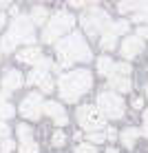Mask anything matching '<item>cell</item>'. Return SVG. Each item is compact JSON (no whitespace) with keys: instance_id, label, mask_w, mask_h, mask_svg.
<instances>
[{"instance_id":"6da1fadb","label":"cell","mask_w":148,"mask_h":153,"mask_svg":"<svg viewBox=\"0 0 148 153\" xmlns=\"http://www.w3.org/2000/svg\"><path fill=\"white\" fill-rule=\"evenodd\" d=\"M55 51H57V58H60L62 67H71L73 62H88L93 58L88 45L84 42V36L77 33V31H73L71 36L62 38L55 45Z\"/></svg>"},{"instance_id":"7a4b0ae2","label":"cell","mask_w":148,"mask_h":153,"mask_svg":"<svg viewBox=\"0 0 148 153\" xmlns=\"http://www.w3.org/2000/svg\"><path fill=\"white\" fill-rule=\"evenodd\" d=\"M57 87H60V96H62L64 102H77V98L84 96L93 87V76L86 69L68 71L64 76H60Z\"/></svg>"},{"instance_id":"3957f363","label":"cell","mask_w":148,"mask_h":153,"mask_svg":"<svg viewBox=\"0 0 148 153\" xmlns=\"http://www.w3.org/2000/svg\"><path fill=\"white\" fill-rule=\"evenodd\" d=\"M73 25H75V18H73L68 11H57V13L51 16V20L44 25L42 40L44 42H60L62 36L73 29Z\"/></svg>"},{"instance_id":"277c9868","label":"cell","mask_w":148,"mask_h":153,"mask_svg":"<svg viewBox=\"0 0 148 153\" xmlns=\"http://www.w3.org/2000/svg\"><path fill=\"white\" fill-rule=\"evenodd\" d=\"M97 111L104 115V120H106V118L119 120V118H124L126 104H124V100H121V96H117V93L102 91L97 96Z\"/></svg>"},{"instance_id":"5b68a950","label":"cell","mask_w":148,"mask_h":153,"mask_svg":"<svg viewBox=\"0 0 148 153\" xmlns=\"http://www.w3.org/2000/svg\"><path fill=\"white\" fill-rule=\"evenodd\" d=\"M113 20L108 18V13L99 7H91L86 13L82 16V27L88 36H97V33H106L110 29Z\"/></svg>"},{"instance_id":"8992f818","label":"cell","mask_w":148,"mask_h":153,"mask_svg":"<svg viewBox=\"0 0 148 153\" xmlns=\"http://www.w3.org/2000/svg\"><path fill=\"white\" fill-rule=\"evenodd\" d=\"M77 122H80L82 129H86L88 133H95V131H102L106 126V120L104 115L97 111V107L93 104H82L77 109Z\"/></svg>"},{"instance_id":"52a82bcc","label":"cell","mask_w":148,"mask_h":153,"mask_svg":"<svg viewBox=\"0 0 148 153\" xmlns=\"http://www.w3.org/2000/svg\"><path fill=\"white\" fill-rule=\"evenodd\" d=\"M7 36L15 45L18 42H35V27H33L29 16H18V18H13V25H11Z\"/></svg>"},{"instance_id":"ba28073f","label":"cell","mask_w":148,"mask_h":153,"mask_svg":"<svg viewBox=\"0 0 148 153\" xmlns=\"http://www.w3.org/2000/svg\"><path fill=\"white\" fill-rule=\"evenodd\" d=\"M42 104L44 102H42L40 93H29V96L22 100V104H20V113L27 120H38L42 115Z\"/></svg>"},{"instance_id":"9c48e42d","label":"cell","mask_w":148,"mask_h":153,"mask_svg":"<svg viewBox=\"0 0 148 153\" xmlns=\"http://www.w3.org/2000/svg\"><path fill=\"white\" fill-rule=\"evenodd\" d=\"M42 113H46L49 118H53V122L57 126H64L68 122V118H66L64 109H62V104L60 102H53V100H49V102L42 104Z\"/></svg>"},{"instance_id":"30bf717a","label":"cell","mask_w":148,"mask_h":153,"mask_svg":"<svg viewBox=\"0 0 148 153\" xmlns=\"http://www.w3.org/2000/svg\"><path fill=\"white\" fill-rule=\"evenodd\" d=\"M144 51V40L137 38V36H128L121 42V56L124 58H135Z\"/></svg>"},{"instance_id":"8fae6325","label":"cell","mask_w":148,"mask_h":153,"mask_svg":"<svg viewBox=\"0 0 148 153\" xmlns=\"http://www.w3.org/2000/svg\"><path fill=\"white\" fill-rule=\"evenodd\" d=\"M22 84H24L22 73H20V71H15V69H9L7 73H4V78H2V93L15 91V89H20Z\"/></svg>"},{"instance_id":"7c38bea8","label":"cell","mask_w":148,"mask_h":153,"mask_svg":"<svg viewBox=\"0 0 148 153\" xmlns=\"http://www.w3.org/2000/svg\"><path fill=\"white\" fill-rule=\"evenodd\" d=\"M15 58H18L20 62H24V65H33L35 67V65H38V60L42 58V51L38 49V47L31 45V47H27V49L18 51V56H15Z\"/></svg>"},{"instance_id":"4fadbf2b","label":"cell","mask_w":148,"mask_h":153,"mask_svg":"<svg viewBox=\"0 0 148 153\" xmlns=\"http://www.w3.org/2000/svg\"><path fill=\"white\" fill-rule=\"evenodd\" d=\"M108 84H110V89H115V91H119V93H126V91L133 89L130 78H124V76H110L108 78Z\"/></svg>"},{"instance_id":"5bb4252c","label":"cell","mask_w":148,"mask_h":153,"mask_svg":"<svg viewBox=\"0 0 148 153\" xmlns=\"http://www.w3.org/2000/svg\"><path fill=\"white\" fill-rule=\"evenodd\" d=\"M139 135H141V131H139V129H135V126H130V129H124V131H121L119 138H121V144H124L126 149H133Z\"/></svg>"},{"instance_id":"9a60e30c","label":"cell","mask_w":148,"mask_h":153,"mask_svg":"<svg viewBox=\"0 0 148 153\" xmlns=\"http://www.w3.org/2000/svg\"><path fill=\"white\" fill-rule=\"evenodd\" d=\"M29 18H31V22H33V27H35V25H46V22H49V11H46L42 4H38V7L31 9Z\"/></svg>"},{"instance_id":"2e32d148","label":"cell","mask_w":148,"mask_h":153,"mask_svg":"<svg viewBox=\"0 0 148 153\" xmlns=\"http://www.w3.org/2000/svg\"><path fill=\"white\" fill-rule=\"evenodd\" d=\"M113 65H115V62L110 60V58L102 56V58L97 60V73H99V76H106V78H108L110 73H113Z\"/></svg>"},{"instance_id":"e0dca14e","label":"cell","mask_w":148,"mask_h":153,"mask_svg":"<svg viewBox=\"0 0 148 153\" xmlns=\"http://www.w3.org/2000/svg\"><path fill=\"white\" fill-rule=\"evenodd\" d=\"M99 47H102V49H106V51L115 49V47H117V36H113L110 31L102 33V38H99Z\"/></svg>"},{"instance_id":"ac0fdd59","label":"cell","mask_w":148,"mask_h":153,"mask_svg":"<svg viewBox=\"0 0 148 153\" xmlns=\"http://www.w3.org/2000/svg\"><path fill=\"white\" fill-rule=\"evenodd\" d=\"M110 76H124V78H128L130 76V65H128V62H117V65H113V73H110Z\"/></svg>"},{"instance_id":"d6986e66","label":"cell","mask_w":148,"mask_h":153,"mask_svg":"<svg viewBox=\"0 0 148 153\" xmlns=\"http://www.w3.org/2000/svg\"><path fill=\"white\" fill-rule=\"evenodd\" d=\"M110 33L113 36H121V33H126L128 31V22L126 20H117V22H110Z\"/></svg>"},{"instance_id":"ffe728a7","label":"cell","mask_w":148,"mask_h":153,"mask_svg":"<svg viewBox=\"0 0 148 153\" xmlns=\"http://www.w3.org/2000/svg\"><path fill=\"white\" fill-rule=\"evenodd\" d=\"M18 138H20V142H29V140H33V135H31V129L27 124H18Z\"/></svg>"},{"instance_id":"44dd1931","label":"cell","mask_w":148,"mask_h":153,"mask_svg":"<svg viewBox=\"0 0 148 153\" xmlns=\"http://www.w3.org/2000/svg\"><path fill=\"white\" fill-rule=\"evenodd\" d=\"M11 115H15V109L9 102H0V118L7 120V118H11Z\"/></svg>"},{"instance_id":"7402d4cb","label":"cell","mask_w":148,"mask_h":153,"mask_svg":"<svg viewBox=\"0 0 148 153\" xmlns=\"http://www.w3.org/2000/svg\"><path fill=\"white\" fill-rule=\"evenodd\" d=\"M20 153H38V144H35V140L20 142Z\"/></svg>"},{"instance_id":"603a6c76","label":"cell","mask_w":148,"mask_h":153,"mask_svg":"<svg viewBox=\"0 0 148 153\" xmlns=\"http://www.w3.org/2000/svg\"><path fill=\"white\" fill-rule=\"evenodd\" d=\"M0 49L9 53V51H13V49H15V42H13L11 38H9L7 33H4V36H2V40H0Z\"/></svg>"},{"instance_id":"cb8c5ba5","label":"cell","mask_w":148,"mask_h":153,"mask_svg":"<svg viewBox=\"0 0 148 153\" xmlns=\"http://www.w3.org/2000/svg\"><path fill=\"white\" fill-rule=\"evenodd\" d=\"M64 142H66V135L62 133V131H55L53 138H51V144H53V146H62Z\"/></svg>"},{"instance_id":"d4e9b609","label":"cell","mask_w":148,"mask_h":153,"mask_svg":"<svg viewBox=\"0 0 148 153\" xmlns=\"http://www.w3.org/2000/svg\"><path fill=\"white\" fill-rule=\"evenodd\" d=\"M13 149H15V142L13 140H2V142H0V151H2V153H13Z\"/></svg>"},{"instance_id":"484cf974","label":"cell","mask_w":148,"mask_h":153,"mask_svg":"<svg viewBox=\"0 0 148 153\" xmlns=\"http://www.w3.org/2000/svg\"><path fill=\"white\" fill-rule=\"evenodd\" d=\"M38 87H40L44 93H51V91H53V80H51V76H46L44 80H42V82L38 84Z\"/></svg>"},{"instance_id":"4316f807","label":"cell","mask_w":148,"mask_h":153,"mask_svg":"<svg viewBox=\"0 0 148 153\" xmlns=\"http://www.w3.org/2000/svg\"><path fill=\"white\" fill-rule=\"evenodd\" d=\"M106 140V135L99 133V131H95V133H88V144H99V142Z\"/></svg>"},{"instance_id":"83f0119b","label":"cell","mask_w":148,"mask_h":153,"mask_svg":"<svg viewBox=\"0 0 148 153\" xmlns=\"http://www.w3.org/2000/svg\"><path fill=\"white\" fill-rule=\"evenodd\" d=\"M135 22H148V2H146V7L141 9V11L135 13Z\"/></svg>"},{"instance_id":"f1b7e54d","label":"cell","mask_w":148,"mask_h":153,"mask_svg":"<svg viewBox=\"0 0 148 153\" xmlns=\"http://www.w3.org/2000/svg\"><path fill=\"white\" fill-rule=\"evenodd\" d=\"M75 153H97V149H95L93 144H80L75 149Z\"/></svg>"},{"instance_id":"f546056e","label":"cell","mask_w":148,"mask_h":153,"mask_svg":"<svg viewBox=\"0 0 148 153\" xmlns=\"http://www.w3.org/2000/svg\"><path fill=\"white\" fill-rule=\"evenodd\" d=\"M7 135H9V126L2 122V120H0V138L2 140H7Z\"/></svg>"},{"instance_id":"4dcf8cb0","label":"cell","mask_w":148,"mask_h":153,"mask_svg":"<svg viewBox=\"0 0 148 153\" xmlns=\"http://www.w3.org/2000/svg\"><path fill=\"white\" fill-rule=\"evenodd\" d=\"M104 135H106V140H117V131H115V129H106Z\"/></svg>"},{"instance_id":"1f68e13d","label":"cell","mask_w":148,"mask_h":153,"mask_svg":"<svg viewBox=\"0 0 148 153\" xmlns=\"http://www.w3.org/2000/svg\"><path fill=\"white\" fill-rule=\"evenodd\" d=\"M137 38H141V40L148 38V27H139L137 29Z\"/></svg>"},{"instance_id":"d6a6232c","label":"cell","mask_w":148,"mask_h":153,"mask_svg":"<svg viewBox=\"0 0 148 153\" xmlns=\"http://www.w3.org/2000/svg\"><path fill=\"white\" fill-rule=\"evenodd\" d=\"M133 107H135V109H141V107H144V100H141V98H135V100H133Z\"/></svg>"},{"instance_id":"836d02e7","label":"cell","mask_w":148,"mask_h":153,"mask_svg":"<svg viewBox=\"0 0 148 153\" xmlns=\"http://www.w3.org/2000/svg\"><path fill=\"white\" fill-rule=\"evenodd\" d=\"M4 20H7V18H4V13H0V29L4 27Z\"/></svg>"},{"instance_id":"e575fe53","label":"cell","mask_w":148,"mask_h":153,"mask_svg":"<svg viewBox=\"0 0 148 153\" xmlns=\"http://www.w3.org/2000/svg\"><path fill=\"white\" fill-rule=\"evenodd\" d=\"M144 122L148 124V109H146V111H144Z\"/></svg>"},{"instance_id":"d590c367","label":"cell","mask_w":148,"mask_h":153,"mask_svg":"<svg viewBox=\"0 0 148 153\" xmlns=\"http://www.w3.org/2000/svg\"><path fill=\"white\" fill-rule=\"evenodd\" d=\"M106 153H117V151H115V149H108V151H106Z\"/></svg>"},{"instance_id":"8d00e7d4","label":"cell","mask_w":148,"mask_h":153,"mask_svg":"<svg viewBox=\"0 0 148 153\" xmlns=\"http://www.w3.org/2000/svg\"><path fill=\"white\" fill-rule=\"evenodd\" d=\"M146 96H148V84H146Z\"/></svg>"}]
</instances>
